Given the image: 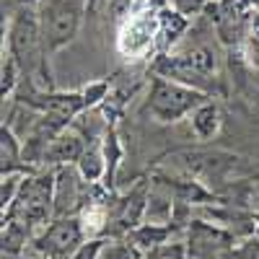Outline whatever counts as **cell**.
I'll list each match as a JSON object with an SVG mask.
<instances>
[{
  "mask_svg": "<svg viewBox=\"0 0 259 259\" xmlns=\"http://www.w3.org/2000/svg\"><path fill=\"white\" fill-rule=\"evenodd\" d=\"M47 45L36 11L24 6L8 26V55L16 60L21 75H29L39 89H50V68H47Z\"/></svg>",
  "mask_w": 259,
  "mask_h": 259,
  "instance_id": "obj_1",
  "label": "cell"
},
{
  "mask_svg": "<svg viewBox=\"0 0 259 259\" xmlns=\"http://www.w3.org/2000/svg\"><path fill=\"white\" fill-rule=\"evenodd\" d=\"M89 0H39L36 3V16L41 24V34H45V45L50 52L62 50L75 39L83 13Z\"/></svg>",
  "mask_w": 259,
  "mask_h": 259,
  "instance_id": "obj_2",
  "label": "cell"
},
{
  "mask_svg": "<svg viewBox=\"0 0 259 259\" xmlns=\"http://www.w3.org/2000/svg\"><path fill=\"white\" fill-rule=\"evenodd\" d=\"M202 101H207L202 91L192 89V85H187V83H179V80L158 75L153 80V85H150L148 112L153 114L158 122L171 124V122H179L182 117L192 114Z\"/></svg>",
  "mask_w": 259,
  "mask_h": 259,
  "instance_id": "obj_3",
  "label": "cell"
},
{
  "mask_svg": "<svg viewBox=\"0 0 259 259\" xmlns=\"http://www.w3.org/2000/svg\"><path fill=\"white\" fill-rule=\"evenodd\" d=\"M52 215H55V174L47 171V174L24 179L16 202L8 210V218L26 223L29 228H39L47 226Z\"/></svg>",
  "mask_w": 259,
  "mask_h": 259,
  "instance_id": "obj_4",
  "label": "cell"
},
{
  "mask_svg": "<svg viewBox=\"0 0 259 259\" xmlns=\"http://www.w3.org/2000/svg\"><path fill=\"white\" fill-rule=\"evenodd\" d=\"M83 239L85 233H83L80 221L65 215V218H57L52 226H47V231L36 239V249L52 259H68L83 246L80 244Z\"/></svg>",
  "mask_w": 259,
  "mask_h": 259,
  "instance_id": "obj_5",
  "label": "cell"
},
{
  "mask_svg": "<svg viewBox=\"0 0 259 259\" xmlns=\"http://www.w3.org/2000/svg\"><path fill=\"white\" fill-rule=\"evenodd\" d=\"M78 205V182L70 166H60L55 174V218L70 215Z\"/></svg>",
  "mask_w": 259,
  "mask_h": 259,
  "instance_id": "obj_6",
  "label": "cell"
},
{
  "mask_svg": "<svg viewBox=\"0 0 259 259\" xmlns=\"http://www.w3.org/2000/svg\"><path fill=\"white\" fill-rule=\"evenodd\" d=\"M83 143H80V138L78 135H73V133H62L52 140V145L47 148V156H45V161H50V163H57V166H70L73 161H78L80 156H83Z\"/></svg>",
  "mask_w": 259,
  "mask_h": 259,
  "instance_id": "obj_7",
  "label": "cell"
},
{
  "mask_svg": "<svg viewBox=\"0 0 259 259\" xmlns=\"http://www.w3.org/2000/svg\"><path fill=\"white\" fill-rule=\"evenodd\" d=\"M189 122H192L194 135H197L200 140H210L221 130V112L212 101H202L197 109L189 114Z\"/></svg>",
  "mask_w": 259,
  "mask_h": 259,
  "instance_id": "obj_8",
  "label": "cell"
},
{
  "mask_svg": "<svg viewBox=\"0 0 259 259\" xmlns=\"http://www.w3.org/2000/svg\"><path fill=\"white\" fill-rule=\"evenodd\" d=\"M21 156H24L21 138L13 133L8 124H3V130H0V168H3V177L13 174V171L18 168Z\"/></svg>",
  "mask_w": 259,
  "mask_h": 259,
  "instance_id": "obj_9",
  "label": "cell"
},
{
  "mask_svg": "<svg viewBox=\"0 0 259 259\" xmlns=\"http://www.w3.org/2000/svg\"><path fill=\"white\" fill-rule=\"evenodd\" d=\"M148 207V197H145V187H138L127 194V197L122 200L119 205V223L124 228H133L138 226V221L143 218V212Z\"/></svg>",
  "mask_w": 259,
  "mask_h": 259,
  "instance_id": "obj_10",
  "label": "cell"
},
{
  "mask_svg": "<svg viewBox=\"0 0 259 259\" xmlns=\"http://www.w3.org/2000/svg\"><path fill=\"white\" fill-rule=\"evenodd\" d=\"M104 171H106V161H104V153L99 148H89V150H83V156L78 158V174L83 182H99L104 177Z\"/></svg>",
  "mask_w": 259,
  "mask_h": 259,
  "instance_id": "obj_11",
  "label": "cell"
},
{
  "mask_svg": "<svg viewBox=\"0 0 259 259\" xmlns=\"http://www.w3.org/2000/svg\"><path fill=\"white\" fill-rule=\"evenodd\" d=\"M29 226L21 223L16 218H8V223L3 226V251L8 254H18L21 249H24L26 239H29Z\"/></svg>",
  "mask_w": 259,
  "mask_h": 259,
  "instance_id": "obj_12",
  "label": "cell"
},
{
  "mask_svg": "<svg viewBox=\"0 0 259 259\" xmlns=\"http://www.w3.org/2000/svg\"><path fill=\"white\" fill-rule=\"evenodd\" d=\"M168 236V228L161 226V223H145L140 228H135L133 239H135V246L140 249H158Z\"/></svg>",
  "mask_w": 259,
  "mask_h": 259,
  "instance_id": "obj_13",
  "label": "cell"
},
{
  "mask_svg": "<svg viewBox=\"0 0 259 259\" xmlns=\"http://www.w3.org/2000/svg\"><path fill=\"white\" fill-rule=\"evenodd\" d=\"M21 184H24V179H21L16 171H13V174H6V177H3V187H0V202H3V212L11 210V205L16 202L18 192H21Z\"/></svg>",
  "mask_w": 259,
  "mask_h": 259,
  "instance_id": "obj_14",
  "label": "cell"
},
{
  "mask_svg": "<svg viewBox=\"0 0 259 259\" xmlns=\"http://www.w3.org/2000/svg\"><path fill=\"white\" fill-rule=\"evenodd\" d=\"M145 215H148V223H166L171 218V202L163 200V197H153L148 200V207H145Z\"/></svg>",
  "mask_w": 259,
  "mask_h": 259,
  "instance_id": "obj_15",
  "label": "cell"
},
{
  "mask_svg": "<svg viewBox=\"0 0 259 259\" xmlns=\"http://www.w3.org/2000/svg\"><path fill=\"white\" fill-rule=\"evenodd\" d=\"M104 223H106V210L104 207H89L80 218V226H83L85 236H94L96 231H101Z\"/></svg>",
  "mask_w": 259,
  "mask_h": 259,
  "instance_id": "obj_16",
  "label": "cell"
},
{
  "mask_svg": "<svg viewBox=\"0 0 259 259\" xmlns=\"http://www.w3.org/2000/svg\"><path fill=\"white\" fill-rule=\"evenodd\" d=\"M96 259H138V251L130 246V244L114 241L109 246H101V251H99Z\"/></svg>",
  "mask_w": 259,
  "mask_h": 259,
  "instance_id": "obj_17",
  "label": "cell"
},
{
  "mask_svg": "<svg viewBox=\"0 0 259 259\" xmlns=\"http://www.w3.org/2000/svg\"><path fill=\"white\" fill-rule=\"evenodd\" d=\"M106 89H109V85H106L104 80H96V83H91V85H85L83 89V104L85 106H94V104H99L104 96H106Z\"/></svg>",
  "mask_w": 259,
  "mask_h": 259,
  "instance_id": "obj_18",
  "label": "cell"
},
{
  "mask_svg": "<svg viewBox=\"0 0 259 259\" xmlns=\"http://www.w3.org/2000/svg\"><path fill=\"white\" fill-rule=\"evenodd\" d=\"M168 3L174 6V11L182 13V16H194V13H200L205 8L207 0H168Z\"/></svg>",
  "mask_w": 259,
  "mask_h": 259,
  "instance_id": "obj_19",
  "label": "cell"
},
{
  "mask_svg": "<svg viewBox=\"0 0 259 259\" xmlns=\"http://www.w3.org/2000/svg\"><path fill=\"white\" fill-rule=\"evenodd\" d=\"M99 251H101V244L99 241H91V244H83L70 259H96Z\"/></svg>",
  "mask_w": 259,
  "mask_h": 259,
  "instance_id": "obj_20",
  "label": "cell"
},
{
  "mask_svg": "<svg viewBox=\"0 0 259 259\" xmlns=\"http://www.w3.org/2000/svg\"><path fill=\"white\" fill-rule=\"evenodd\" d=\"M249 62L254 65V68H259V39L249 41Z\"/></svg>",
  "mask_w": 259,
  "mask_h": 259,
  "instance_id": "obj_21",
  "label": "cell"
},
{
  "mask_svg": "<svg viewBox=\"0 0 259 259\" xmlns=\"http://www.w3.org/2000/svg\"><path fill=\"white\" fill-rule=\"evenodd\" d=\"M21 3H24V6H31V3H39V0H21Z\"/></svg>",
  "mask_w": 259,
  "mask_h": 259,
  "instance_id": "obj_22",
  "label": "cell"
},
{
  "mask_svg": "<svg viewBox=\"0 0 259 259\" xmlns=\"http://www.w3.org/2000/svg\"><path fill=\"white\" fill-rule=\"evenodd\" d=\"M89 3H91V6H96V0H89Z\"/></svg>",
  "mask_w": 259,
  "mask_h": 259,
  "instance_id": "obj_23",
  "label": "cell"
}]
</instances>
